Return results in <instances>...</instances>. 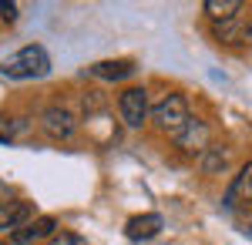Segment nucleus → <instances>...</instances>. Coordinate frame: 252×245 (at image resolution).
<instances>
[{"mask_svg":"<svg viewBox=\"0 0 252 245\" xmlns=\"http://www.w3.org/2000/svg\"><path fill=\"white\" fill-rule=\"evenodd\" d=\"M0 74L10 81H40L51 74V57L40 44H27L0 64Z\"/></svg>","mask_w":252,"mask_h":245,"instance_id":"1","label":"nucleus"},{"mask_svg":"<svg viewBox=\"0 0 252 245\" xmlns=\"http://www.w3.org/2000/svg\"><path fill=\"white\" fill-rule=\"evenodd\" d=\"M152 121H155V128L161 134H168V138H178V134L189 128V121H192V114H189V101L185 94H178V91H168V94L158 101L155 108H152Z\"/></svg>","mask_w":252,"mask_h":245,"instance_id":"2","label":"nucleus"},{"mask_svg":"<svg viewBox=\"0 0 252 245\" xmlns=\"http://www.w3.org/2000/svg\"><path fill=\"white\" fill-rule=\"evenodd\" d=\"M118 111H121V121H125V128H145V121H148V91L145 88H125L121 94H118Z\"/></svg>","mask_w":252,"mask_h":245,"instance_id":"3","label":"nucleus"},{"mask_svg":"<svg viewBox=\"0 0 252 245\" xmlns=\"http://www.w3.org/2000/svg\"><path fill=\"white\" fill-rule=\"evenodd\" d=\"M78 128V121H74V114L67 111V108H47V111L40 114V131L47 134L51 141H67L71 134Z\"/></svg>","mask_w":252,"mask_h":245,"instance_id":"4","label":"nucleus"},{"mask_svg":"<svg viewBox=\"0 0 252 245\" xmlns=\"http://www.w3.org/2000/svg\"><path fill=\"white\" fill-rule=\"evenodd\" d=\"M175 145L185 151V154H205V151L212 148V131H209V124L202 118H192L189 128L175 138Z\"/></svg>","mask_w":252,"mask_h":245,"instance_id":"5","label":"nucleus"},{"mask_svg":"<svg viewBox=\"0 0 252 245\" xmlns=\"http://www.w3.org/2000/svg\"><path fill=\"white\" fill-rule=\"evenodd\" d=\"M27 222H34V208L31 202H20V198H3L0 202V232H17Z\"/></svg>","mask_w":252,"mask_h":245,"instance_id":"6","label":"nucleus"},{"mask_svg":"<svg viewBox=\"0 0 252 245\" xmlns=\"http://www.w3.org/2000/svg\"><path fill=\"white\" fill-rule=\"evenodd\" d=\"M54 232H58V218H54V215H40L34 222H27L24 228H17V232L10 235V242L14 245H34V242H40V239H51Z\"/></svg>","mask_w":252,"mask_h":245,"instance_id":"7","label":"nucleus"},{"mask_svg":"<svg viewBox=\"0 0 252 245\" xmlns=\"http://www.w3.org/2000/svg\"><path fill=\"white\" fill-rule=\"evenodd\" d=\"M161 225H165V218L158 212H145V215H135V218L125 222V235L131 242H148V239H155L161 232Z\"/></svg>","mask_w":252,"mask_h":245,"instance_id":"8","label":"nucleus"},{"mask_svg":"<svg viewBox=\"0 0 252 245\" xmlns=\"http://www.w3.org/2000/svg\"><path fill=\"white\" fill-rule=\"evenodd\" d=\"M138 71V64L131 57H115V61H97L88 67V74L97 77V81H125Z\"/></svg>","mask_w":252,"mask_h":245,"instance_id":"9","label":"nucleus"},{"mask_svg":"<svg viewBox=\"0 0 252 245\" xmlns=\"http://www.w3.org/2000/svg\"><path fill=\"white\" fill-rule=\"evenodd\" d=\"M225 205L235 208V205H252V161H246L239 175L232 178L229 185V195H225Z\"/></svg>","mask_w":252,"mask_h":245,"instance_id":"10","label":"nucleus"},{"mask_svg":"<svg viewBox=\"0 0 252 245\" xmlns=\"http://www.w3.org/2000/svg\"><path fill=\"white\" fill-rule=\"evenodd\" d=\"M202 10L212 17V24H225V20L242 14V0H205Z\"/></svg>","mask_w":252,"mask_h":245,"instance_id":"11","label":"nucleus"},{"mask_svg":"<svg viewBox=\"0 0 252 245\" xmlns=\"http://www.w3.org/2000/svg\"><path fill=\"white\" fill-rule=\"evenodd\" d=\"M252 27H246L242 24V17H232L225 20V24H215V37L222 40V44H242V40L249 37Z\"/></svg>","mask_w":252,"mask_h":245,"instance_id":"12","label":"nucleus"},{"mask_svg":"<svg viewBox=\"0 0 252 245\" xmlns=\"http://www.w3.org/2000/svg\"><path fill=\"white\" fill-rule=\"evenodd\" d=\"M225 161H229V151L222 148V145H212V148L202 154V171L205 175H215V171L225 168Z\"/></svg>","mask_w":252,"mask_h":245,"instance_id":"13","label":"nucleus"},{"mask_svg":"<svg viewBox=\"0 0 252 245\" xmlns=\"http://www.w3.org/2000/svg\"><path fill=\"white\" fill-rule=\"evenodd\" d=\"M47 245H88V239H81L78 232H54Z\"/></svg>","mask_w":252,"mask_h":245,"instance_id":"14","label":"nucleus"},{"mask_svg":"<svg viewBox=\"0 0 252 245\" xmlns=\"http://www.w3.org/2000/svg\"><path fill=\"white\" fill-rule=\"evenodd\" d=\"M81 104H84V111H88V118H91V114H97L101 108H104V97H101V91H84Z\"/></svg>","mask_w":252,"mask_h":245,"instance_id":"15","label":"nucleus"},{"mask_svg":"<svg viewBox=\"0 0 252 245\" xmlns=\"http://www.w3.org/2000/svg\"><path fill=\"white\" fill-rule=\"evenodd\" d=\"M0 141H14V118L0 111Z\"/></svg>","mask_w":252,"mask_h":245,"instance_id":"16","label":"nucleus"},{"mask_svg":"<svg viewBox=\"0 0 252 245\" xmlns=\"http://www.w3.org/2000/svg\"><path fill=\"white\" fill-rule=\"evenodd\" d=\"M0 20L14 24V20H17V3H0Z\"/></svg>","mask_w":252,"mask_h":245,"instance_id":"17","label":"nucleus"},{"mask_svg":"<svg viewBox=\"0 0 252 245\" xmlns=\"http://www.w3.org/2000/svg\"><path fill=\"white\" fill-rule=\"evenodd\" d=\"M0 245H3V242H0Z\"/></svg>","mask_w":252,"mask_h":245,"instance_id":"18","label":"nucleus"}]
</instances>
